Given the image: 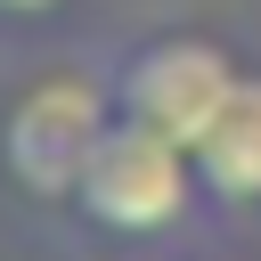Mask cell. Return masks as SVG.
<instances>
[{
	"label": "cell",
	"instance_id": "cell-1",
	"mask_svg": "<svg viewBox=\"0 0 261 261\" xmlns=\"http://www.w3.org/2000/svg\"><path fill=\"white\" fill-rule=\"evenodd\" d=\"M114 114H122V106H114V82L73 73V65L41 73V82H24V90L8 98V114H0V171H8L16 196H33V204H73V188H82L98 139L114 130Z\"/></svg>",
	"mask_w": 261,
	"mask_h": 261
},
{
	"label": "cell",
	"instance_id": "cell-4",
	"mask_svg": "<svg viewBox=\"0 0 261 261\" xmlns=\"http://www.w3.org/2000/svg\"><path fill=\"white\" fill-rule=\"evenodd\" d=\"M196 179L212 204H261V73H237L220 122L196 147Z\"/></svg>",
	"mask_w": 261,
	"mask_h": 261
},
{
	"label": "cell",
	"instance_id": "cell-3",
	"mask_svg": "<svg viewBox=\"0 0 261 261\" xmlns=\"http://www.w3.org/2000/svg\"><path fill=\"white\" fill-rule=\"evenodd\" d=\"M237 57L220 41H196V33H163V41H139L122 65H114V106L163 139H179L188 155L204 147V130L220 122L228 90H237Z\"/></svg>",
	"mask_w": 261,
	"mask_h": 261
},
{
	"label": "cell",
	"instance_id": "cell-5",
	"mask_svg": "<svg viewBox=\"0 0 261 261\" xmlns=\"http://www.w3.org/2000/svg\"><path fill=\"white\" fill-rule=\"evenodd\" d=\"M57 0H0V16H49Z\"/></svg>",
	"mask_w": 261,
	"mask_h": 261
},
{
	"label": "cell",
	"instance_id": "cell-2",
	"mask_svg": "<svg viewBox=\"0 0 261 261\" xmlns=\"http://www.w3.org/2000/svg\"><path fill=\"white\" fill-rule=\"evenodd\" d=\"M196 196H204L196 155L179 139L130 122V114H114V130L98 139V155H90V171L73 188V212L90 228H106V237H163V228L188 220Z\"/></svg>",
	"mask_w": 261,
	"mask_h": 261
}]
</instances>
